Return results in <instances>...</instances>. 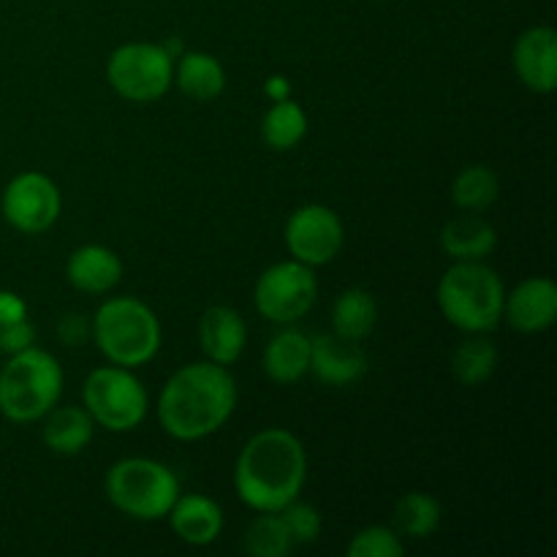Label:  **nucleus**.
Instances as JSON below:
<instances>
[{
  "label": "nucleus",
  "mask_w": 557,
  "mask_h": 557,
  "mask_svg": "<svg viewBox=\"0 0 557 557\" xmlns=\"http://www.w3.org/2000/svg\"><path fill=\"white\" fill-rule=\"evenodd\" d=\"M379 324V302L368 288H346L332 305V332L362 343Z\"/></svg>",
  "instance_id": "22"
},
{
  "label": "nucleus",
  "mask_w": 557,
  "mask_h": 557,
  "mask_svg": "<svg viewBox=\"0 0 557 557\" xmlns=\"http://www.w3.org/2000/svg\"><path fill=\"white\" fill-rule=\"evenodd\" d=\"M41 438L49 451L60 457H76L90 446L96 435V422L85 406H54L52 411L44 413Z\"/></svg>",
  "instance_id": "20"
},
{
  "label": "nucleus",
  "mask_w": 557,
  "mask_h": 557,
  "mask_svg": "<svg viewBox=\"0 0 557 557\" xmlns=\"http://www.w3.org/2000/svg\"><path fill=\"white\" fill-rule=\"evenodd\" d=\"M166 520L174 536L188 547H210L223 533V509L210 495L201 493H180Z\"/></svg>",
  "instance_id": "17"
},
{
  "label": "nucleus",
  "mask_w": 557,
  "mask_h": 557,
  "mask_svg": "<svg viewBox=\"0 0 557 557\" xmlns=\"http://www.w3.org/2000/svg\"><path fill=\"white\" fill-rule=\"evenodd\" d=\"M27 319V305L25 299L16 292L0 288V324H14V321Z\"/></svg>",
  "instance_id": "32"
},
{
  "label": "nucleus",
  "mask_w": 557,
  "mask_h": 557,
  "mask_svg": "<svg viewBox=\"0 0 557 557\" xmlns=\"http://www.w3.org/2000/svg\"><path fill=\"white\" fill-rule=\"evenodd\" d=\"M36 346V330L27 319L14 321V324H0V354L11 357L25 348Z\"/></svg>",
  "instance_id": "30"
},
{
  "label": "nucleus",
  "mask_w": 557,
  "mask_h": 557,
  "mask_svg": "<svg viewBox=\"0 0 557 557\" xmlns=\"http://www.w3.org/2000/svg\"><path fill=\"white\" fill-rule=\"evenodd\" d=\"M310 373L332 389L351 386L368 373V354L357 341L335 335L310 337Z\"/></svg>",
  "instance_id": "14"
},
{
  "label": "nucleus",
  "mask_w": 557,
  "mask_h": 557,
  "mask_svg": "<svg viewBox=\"0 0 557 557\" xmlns=\"http://www.w3.org/2000/svg\"><path fill=\"white\" fill-rule=\"evenodd\" d=\"M517 79L539 96H549L557 87V33L549 25L522 30L511 52Z\"/></svg>",
  "instance_id": "13"
},
{
  "label": "nucleus",
  "mask_w": 557,
  "mask_h": 557,
  "mask_svg": "<svg viewBox=\"0 0 557 557\" xmlns=\"http://www.w3.org/2000/svg\"><path fill=\"white\" fill-rule=\"evenodd\" d=\"M283 239L294 261H302L315 270L341 256L346 228L341 215L326 205H302L288 215Z\"/></svg>",
  "instance_id": "11"
},
{
  "label": "nucleus",
  "mask_w": 557,
  "mask_h": 557,
  "mask_svg": "<svg viewBox=\"0 0 557 557\" xmlns=\"http://www.w3.org/2000/svg\"><path fill=\"white\" fill-rule=\"evenodd\" d=\"M406 553V542L389 525H368L357 531L348 542V557H400Z\"/></svg>",
  "instance_id": "28"
},
{
  "label": "nucleus",
  "mask_w": 557,
  "mask_h": 557,
  "mask_svg": "<svg viewBox=\"0 0 557 557\" xmlns=\"http://www.w3.org/2000/svg\"><path fill=\"white\" fill-rule=\"evenodd\" d=\"M107 82L123 101H161L174 85V54L166 44H120L107 58Z\"/></svg>",
  "instance_id": "8"
},
{
  "label": "nucleus",
  "mask_w": 557,
  "mask_h": 557,
  "mask_svg": "<svg viewBox=\"0 0 557 557\" xmlns=\"http://www.w3.org/2000/svg\"><path fill=\"white\" fill-rule=\"evenodd\" d=\"M308 482V451L286 428H264L245 441L234 466V493L250 511H281Z\"/></svg>",
  "instance_id": "2"
},
{
  "label": "nucleus",
  "mask_w": 557,
  "mask_h": 557,
  "mask_svg": "<svg viewBox=\"0 0 557 557\" xmlns=\"http://www.w3.org/2000/svg\"><path fill=\"white\" fill-rule=\"evenodd\" d=\"M267 96H270L272 101L292 98V85H288L286 76H270V79H267Z\"/></svg>",
  "instance_id": "33"
},
{
  "label": "nucleus",
  "mask_w": 557,
  "mask_h": 557,
  "mask_svg": "<svg viewBox=\"0 0 557 557\" xmlns=\"http://www.w3.org/2000/svg\"><path fill=\"white\" fill-rule=\"evenodd\" d=\"M449 194L455 207H460L462 212H484L498 201L500 180L484 163H471L455 174Z\"/></svg>",
  "instance_id": "26"
},
{
  "label": "nucleus",
  "mask_w": 557,
  "mask_h": 557,
  "mask_svg": "<svg viewBox=\"0 0 557 557\" xmlns=\"http://www.w3.org/2000/svg\"><path fill=\"white\" fill-rule=\"evenodd\" d=\"M65 277L82 294H109L123 281V261L107 245L87 243L71 250Z\"/></svg>",
  "instance_id": "16"
},
{
  "label": "nucleus",
  "mask_w": 557,
  "mask_h": 557,
  "mask_svg": "<svg viewBox=\"0 0 557 557\" xmlns=\"http://www.w3.org/2000/svg\"><path fill=\"white\" fill-rule=\"evenodd\" d=\"M63 368L44 348L11 354L0 368V413L14 424L38 422L63 395Z\"/></svg>",
  "instance_id": "5"
},
{
  "label": "nucleus",
  "mask_w": 557,
  "mask_h": 557,
  "mask_svg": "<svg viewBox=\"0 0 557 557\" xmlns=\"http://www.w3.org/2000/svg\"><path fill=\"white\" fill-rule=\"evenodd\" d=\"M441 520H444V511H441V504L430 493H406L395 504V511H392V528L397 531V536L406 542H424V539L433 536L441 528Z\"/></svg>",
  "instance_id": "23"
},
{
  "label": "nucleus",
  "mask_w": 557,
  "mask_h": 557,
  "mask_svg": "<svg viewBox=\"0 0 557 557\" xmlns=\"http://www.w3.org/2000/svg\"><path fill=\"white\" fill-rule=\"evenodd\" d=\"M281 517L283 522H286L288 533H292L294 547H305V544L319 542L321 525H324V522H321V515L315 506L305 504V500L297 498L288 506H283Z\"/></svg>",
  "instance_id": "29"
},
{
  "label": "nucleus",
  "mask_w": 557,
  "mask_h": 557,
  "mask_svg": "<svg viewBox=\"0 0 557 557\" xmlns=\"http://www.w3.org/2000/svg\"><path fill=\"white\" fill-rule=\"evenodd\" d=\"M245 553L253 557H286L294 549L292 533L283 522L281 511H259L245 531Z\"/></svg>",
  "instance_id": "27"
},
{
  "label": "nucleus",
  "mask_w": 557,
  "mask_h": 557,
  "mask_svg": "<svg viewBox=\"0 0 557 557\" xmlns=\"http://www.w3.org/2000/svg\"><path fill=\"white\" fill-rule=\"evenodd\" d=\"M103 493L120 515L136 522L166 520L180 498V479L166 462L152 457H123L109 466Z\"/></svg>",
  "instance_id": "6"
},
{
  "label": "nucleus",
  "mask_w": 557,
  "mask_h": 557,
  "mask_svg": "<svg viewBox=\"0 0 557 557\" xmlns=\"http://www.w3.org/2000/svg\"><path fill=\"white\" fill-rule=\"evenodd\" d=\"M82 406L92 417L96 428L109 430V433H131L145 422L150 411V397L134 370L109 362L85 379Z\"/></svg>",
  "instance_id": "7"
},
{
  "label": "nucleus",
  "mask_w": 557,
  "mask_h": 557,
  "mask_svg": "<svg viewBox=\"0 0 557 557\" xmlns=\"http://www.w3.org/2000/svg\"><path fill=\"white\" fill-rule=\"evenodd\" d=\"M557 319V286L553 277L533 275L517 283L504 299V321L522 335H539Z\"/></svg>",
  "instance_id": "12"
},
{
  "label": "nucleus",
  "mask_w": 557,
  "mask_h": 557,
  "mask_svg": "<svg viewBox=\"0 0 557 557\" xmlns=\"http://www.w3.org/2000/svg\"><path fill=\"white\" fill-rule=\"evenodd\" d=\"M237 381L223 364L190 362L174 370L158 395V424L183 444L215 435L237 408Z\"/></svg>",
  "instance_id": "1"
},
{
  "label": "nucleus",
  "mask_w": 557,
  "mask_h": 557,
  "mask_svg": "<svg viewBox=\"0 0 557 557\" xmlns=\"http://www.w3.org/2000/svg\"><path fill=\"white\" fill-rule=\"evenodd\" d=\"M498 245V232L482 212H462L441 228V250L451 261H487Z\"/></svg>",
  "instance_id": "19"
},
{
  "label": "nucleus",
  "mask_w": 557,
  "mask_h": 557,
  "mask_svg": "<svg viewBox=\"0 0 557 557\" xmlns=\"http://www.w3.org/2000/svg\"><path fill=\"white\" fill-rule=\"evenodd\" d=\"M261 368L272 384H297L310 373V335L294 324L270 337L261 357Z\"/></svg>",
  "instance_id": "18"
},
{
  "label": "nucleus",
  "mask_w": 557,
  "mask_h": 557,
  "mask_svg": "<svg viewBox=\"0 0 557 557\" xmlns=\"http://www.w3.org/2000/svg\"><path fill=\"white\" fill-rule=\"evenodd\" d=\"M305 136H308V112L292 98L272 101V107L261 117L264 145L275 152H288L302 145Z\"/></svg>",
  "instance_id": "25"
},
{
  "label": "nucleus",
  "mask_w": 557,
  "mask_h": 557,
  "mask_svg": "<svg viewBox=\"0 0 557 557\" xmlns=\"http://www.w3.org/2000/svg\"><path fill=\"white\" fill-rule=\"evenodd\" d=\"M315 299H319V277L313 267L302 261H277L256 277L253 305L261 319L270 324H297L313 310Z\"/></svg>",
  "instance_id": "9"
},
{
  "label": "nucleus",
  "mask_w": 557,
  "mask_h": 557,
  "mask_svg": "<svg viewBox=\"0 0 557 557\" xmlns=\"http://www.w3.org/2000/svg\"><path fill=\"white\" fill-rule=\"evenodd\" d=\"M199 346L210 362L232 368L248 346V324L228 305H210L199 319Z\"/></svg>",
  "instance_id": "15"
},
{
  "label": "nucleus",
  "mask_w": 557,
  "mask_h": 557,
  "mask_svg": "<svg viewBox=\"0 0 557 557\" xmlns=\"http://www.w3.org/2000/svg\"><path fill=\"white\" fill-rule=\"evenodd\" d=\"M500 362V351L487 335H468L451 354V373L468 389L487 384Z\"/></svg>",
  "instance_id": "24"
},
{
  "label": "nucleus",
  "mask_w": 557,
  "mask_h": 557,
  "mask_svg": "<svg viewBox=\"0 0 557 557\" xmlns=\"http://www.w3.org/2000/svg\"><path fill=\"white\" fill-rule=\"evenodd\" d=\"M58 335L65 346H82V343L90 341L92 337L90 319H85V315H76V313L65 315V319L58 324Z\"/></svg>",
  "instance_id": "31"
},
{
  "label": "nucleus",
  "mask_w": 557,
  "mask_h": 557,
  "mask_svg": "<svg viewBox=\"0 0 557 557\" xmlns=\"http://www.w3.org/2000/svg\"><path fill=\"white\" fill-rule=\"evenodd\" d=\"M174 85L194 101H215L226 90V69L210 52H201V49L183 52L174 63Z\"/></svg>",
  "instance_id": "21"
},
{
  "label": "nucleus",
  "mask_w": 557,
  "mask_h": 557,
  "mask_svg": "<svg viewBox=\"0 0 557 557\" xmlns=\"http://www.w3.org/2000/svg\"><path fill=\"white\" fill-rule=\"evenodd\" d=\"M438 308L455 330L487 335L504 321L506 286L487 261H455L441 275Z\"/></svg>",
  "instance_id": "3"
},
{
  "label": "nucleus",
  "mask_w": 557,
  "mask_h": 557,
  "mask_svg": "<svg viewBox=\"0 0 557 557\" xmlns=\"http://www.w3.org/2000/svg\"><path fill=\"white\" fill-rule=\"evenodd\" d=\"M98 351L120 368H145L161 351V321L136 297H112L90 319Z\"/></svg>",
  "instance_id": "4"
},
{
  "label": "nucleus",
  "mask_w": 557,
  "mask_h": 557,
  "mask_svg": "<svg viewBox=\"0 0 557 557\" xmlns=\"http://www.w3.org/2000/svg\"><path fill=\"white\" fill-rule=\"evenodd\" d=\"M5 223L22 234H44L58 223L63 196L58 183L44 172H22L11 180L0 196Z\"/></svg>",
  "instance_id": "10"
}]
</instances>
